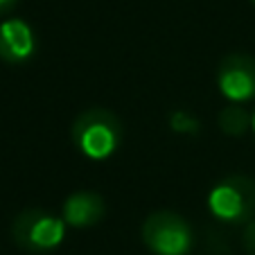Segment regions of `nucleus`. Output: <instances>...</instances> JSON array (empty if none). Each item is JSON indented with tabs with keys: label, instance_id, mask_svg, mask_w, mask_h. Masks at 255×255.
<instances>
[{
	"label": "nucleus",
	"instance_id": "ddd939ff",
	"mask_svg": "<svg viewBox=\"0 0 255 255\" xmlns=\"http://www.w3.org/2000/svg\"><path fill=\"white\" fill-rule=\"evenodd\" d=\"M253 2H255V0H253Z\"/></svg>",
	"mask_w": 255,
	"mask_h": 255
},
{
	"label": "nucleus",
	"instance_id": "6e6552de",
	"mask_svg": "<svg viewBox=\"0 0 255 255\" xmlns=\"http://www.w3.org/2000/svg\"><path fill=\"white\" fill-rule=\"evenodd\" d=\"M253 122V116L246 111L244 106H237V104H231L226 109H222L219 113V127L226 135H242L249 125Z\"/></svg>",
	"mask_w": 255,
	"mask_h": 255
},
{
	"label": "nucleus",
	"instance_id": "f03ea898",
	"mask_svg": "<svg viewBox=\"0 0 255 255\" xmlns=\"http://www.w3.org/2000/svg\"><path fill=\"white\" fill-rule=\"evenodd\" d=\"M66 222L41 208H27L11 224V237L25 253L43 255L63 242Z\"/></svg>",
	"mask_w": 255,
	"mask_h": 255
},
{
	"label": "nucleus",
	"instance_id": "9d476101",
	"mask_svg": "<svg viewBox=\"0 0 255 255\" xmlns=\"http://www.w3.org/2000/svg\"><path fill=\"white\" fill-rule=\"evenodd\" d=\"M242 242H244V251H246V253L255 255V219H251V222L246 224Z\"/></svg>",
	"mask_w": 255,
	"mask_h": 255
},
{
	"label": "nucleus",
	"instance_id": "1a4fd4ad",
	"mask_svg": "<svg viewBox=\"0 0 255 255\" xmlns=\"http://www.w3.org/2000/svg\"><path fill=\"white\" fill-rule=\"evenodd\" d=\"M172 129L174 131H181V133H194L199 129V122L192 120L185 111H176L172 116Z\"/></svg>",
	"mask_w": 255,
	"mask_h": 255
},
{
	"label": "nucleus",
	"instance_id": "9b49d317",
	"mask_svg": "<svg viewBox=\"0 0 255 255\" xmlns=\"http://www.w3.org/2000/svg\"><path fill=\"white\" fill-rule=\"evenodd\" d=\"M16 2H18V0H0V16L9 14V11L16 7Z\"/></svg>",
	"mask_w": 255,
	"mask_h": 255
},
{
	"label": "nucleus",
	"instance_id": "423d86ee",
	"mask_svg": "<svg viewBox=\"0 0 255 255\" xmlns=\"http://www.w3.org/2000/svg\"><path fill=\"white\" fill-rule=\"evenodd\" d=\"M36 52V36L23 18H9L0 25V59L9 66L29 61Z\"/></svg>",
	"mask_w": 255,
	"mask_h": 255
},
{
	"label": "nucleus",
	"instance_id": "f257e3e1",
	"mask_svg": "<svg viewBox=\"0 0 255 255\" xmlns=\"http://www.w3.org/2000/svg\"><path fill=\"white\" fill-rule=\"evenodd\" d=\"M72 144L91 160H104L113 156L125 138L120 118L109 109L93 106L82 111L70 127Z\"/></svg>",
	"mask_w": 255,
	"mask_h": 255
},
{
	"label": "nucleus",
	"instance_id": "0eeeda50",
	"mask_svg": "<svg viewBox=\"0 0 255 255\" xmlns=\"http://www.w3.org/2000/svg\"><path fill=\"white\" fill-rule=\"evenodd\" d=\"M106 212V201L102 194L91 192V190H82L75 192L66 199L63 203V222L68 226L75 228H88L102 222V217Z\"/></svg>",
	"mask_w": 255,
	"mask_h": 255
},
{
	"label": "nucleus",
	"instance_id": "39448f33",
	"mask_svg": "<svg viewBox=\"0 0 255 255\" xmlns=\"http://www.w3.org/2000/svg\"><path fill=\"white\" fill-rule=\"evenodd\" d=\"M217 86L231 102H249L255 97V59L244 52L226 54L217 68Z\"/></svg>",
	"mask_w": 255,
	"mask_h": 255
},
{
	"label": "nucleus",
	"instance_id": "7ed1b4c3",
	"mask_svg": "<svg viewBox=\"0 0 255 255\" xmlns=\"http://www.w3.org/2000/svg\"><path fill=\"white\" fill-rule=\"evenodd\" d=\"M142 242L154 255H188L192 251V228L178 212L156 210L142 224Z\"/></svg>",
	"mask_w": 255,
	"mask_h": 255
},
{
	"label": "nucleus",
	"instance_id": "f8f14e48",
	"mask_svg": "<svg viewBox=\"0 0 255 255\" xmlns=\"http://www.w3.org/2000/svg\"><path fill=\"white\" fill-rule=\"evenodd\" d=\"M253 131H255V113H253Z\"/></svg>",
	"mask_w": 255,
	"mask_h": 255
},
{
	"label": "nucleus",
	"instance_id": "20e7f679",
	"mask_svg": "<svg viewBox=\"0 0 255 255\" xmlns=\"http://www.w3.org/2000/svg\"><path fill=\"white\" fill-rule=\"evenodd\" d=\"M210 212L228 224H249L255 215V178L251 176H226L208 194Z\"/></svg>",
	"mask_w": 255,
	"mask_h": 255
}]
</instances>
